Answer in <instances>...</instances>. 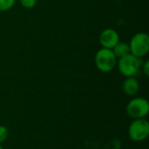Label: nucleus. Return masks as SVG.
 <instances>
[{"label": "nucleus", "mask_w": 149, "mask_h": 149, "mask_svg": "<svg viewBox=\"0 0 149 149\" xmlns=\"http://www.w3.org/2000/svg\"><path fill=\"white\" fill-rule=\"evenodd\" d=\"M120 141L119 140H113L108 146L107 149H120Z\"/></svg>", "instance_id": "obj_13"}, {"label": "nucleus", "mask_w": 149, "mask_h": 149, "mask_svg": "<svg viewBox=\"0 0 149 149\" xmlns=\"http://www.w3.org/2000/svg\"><path fill=\"white\" fill-rule=\"evenodd\" d=\"M117 58L115 57L112 49L101 48L97 51L94 61L96 67L99 71L102 72H112L117 65Z\"/></svg>", "instance_id": "obj_1"}, {"label": "nucleus", "mask_w": 149, "mask_h": 149, "mask_svg": "<svg viewBox=\"0 0 149 149\" xmlns=\"http://www.w3.org/2000/svg\"><path fill=\"white\" fill-rule=\"evenodd\" d=\"M120 42L119 33L112 28L103 30L100 35V43L103 48L113 49Z\"/></svg>", "instance_id": "obj_6"}, {"label": "nucleus", "mask_w": 149, "mask_h": 149, "mask_svg": "<svg viewBox=\"0 0 149 149\" xmlns=\"http://www.w3.org/2000/svg\"><path fill=\"white\" fill-rule=\"evenodd\" d=\"M149 135V123L144 119H135L128 127V136L134 141H145Z\"/></svg>", "instance_id": "obj_5"}, {"label": "nucleus", "mask_w": 149, "mask_h": 149, "mask_svg": "<svg viewBox=\"0 0 149 149\" xmlns=\"http://www.w3.org/2000/svg\"><path fill=\"white\" fill-rule=\"evenodd\" d=\"M0 149H3V147L1 146V144H0Z\"/></svg>", "instance_id": "obj_14"}, {"label": "nucleus", "mask_w": 149, "mask_h": 149, "mask_svg": "<svg viewBox=\"0 0 149 149\" xmlns=\"http://www.w3.org/2000/svg\"><path fill=\"white\" fill-rule=\"evenodd\" d=\"M19 2L25 9H32L37 4V0H19Z\"/></svg>", "instance_id": "obj_11"}, {"label": "nucleus", "mask_w": 149, "mask_h": 149, "mask_svg": "<svg viewBox=\"0 0 149 149\" xmlns=\"http://www.w3.org/2000/svg\"><path fill=\"white\" fill-rule=\"evenodd\" d=\"M9 136L8 128L4 126H0V144L4 142Z\"/></svg>", "instance_id": "obj_10"}, {"label": "nucleus", "mask_w": 149, "mask_h": 149, "mask_svg": "<svg viewBox=\"0 0 149 149\" xmlns=\"http://www.w3.org/2000/svg\"><path fill=\"white\" fill-rule=\"evenodd\" d=\"M130 53L142 58L149 52V36L146 32H138L134 34L129 44Z\"/></svg>", "instance_id": "obj_3"}, {"label": "nucleus", "mask_w": 149, "mask_h": 149, "mask_svg": "<svg viewBox=\"0 0 149 149\" xmlns=\"http://www.w3.org/2000/svg\"><path fill=\"white\" fill-rule=\"evenodd\" d=\"M143 61L141 58H138L133 54H128L123 58H119L117 61V67L119 72L127 77H134L140 71Z\"/></svg>", "instance_id": "obj_2"}, {"label": "nucleus", "mask_w": 149, "mask_h": 149, "mask_svg": "<svg viewBox=\"0 0 149 149\" xmlns=\"http://www.w3.org/2000/svg\"><path fill=\"white\" fill-rule=\"evenodd\" d=\"M141 68L142 69V72H143L144 75H145L146 77H148L149 76V61L148 60H147V61L143 62V63H142V65H141Z\"/></svg>", "instance_id": "obj_12"}, {"label": "nucleus", "mask_w": 149, "mask_h": 149, "mask_svg": "<svg viewBox=\"0 0 149 149\" xmlns=\"http://www.w3.org/2000/svg\"><path fill=\"white\" fill-rule=\"evenodd\" d=\"M113 52L117 58H123L128 54H130V48L127 43L126 42H119L113 49Z\"/></svg>", "instance_id": "obj_8"}, {"label": "nucleus", "mask_w": 149, "mask_h": 149, "mask_svg": "<svg viewBox=\"0 0 149 149\" xmlns=\"http://www.w3.org/2000/svg\"><path fill=\"white\" fill-rule=\"evenodd\" d=\"M16 0H0V11H7L10 10L14 4Z\"/></svg>", "instance_id": "obj_9"}, {"label": "nucleus", "mask_w": 149, "mask_h": 149, "mask_svg": "<svg viewBox=\"0 0 149 149\" xmlns=\"http://www.w3.org/2000/svg\"><path fill=\"white\" fill-rule=\"evenodd\" d=\"M123 91L128 96H134L140 88L138 80L134 77H127L123 82Z\"/></svg>", "instance_id": "obj_7"}, {"label": "nucleus", "mask_w": 149, "mask_h": 149, "mask_svg": "<svg viewBox=\"0 0 149 149\" xmlns=\"http://www.w3.org/2000/svg\"><path fill=\"white\" fill-rule=\"evenodd\" d=\"M126 111L127 115L134 120L144 119L149 113L148 101L141 97L134 98L127 103Z\"/></svg>", "instance_id": "obj_4"}]
</instances>
